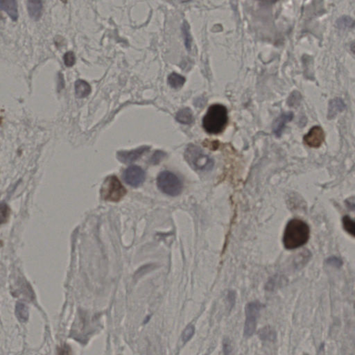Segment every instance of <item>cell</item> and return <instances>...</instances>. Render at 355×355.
<instances>
[{"mask_svg": "<svg viewBox=\"0 0 355 355\" xmlns=\"http://www.w3.org/2000/svg\"><path fill=\"white\" fill-rule=\"evenodd\" d=\"M309 237V226L302 220L293 218L286 226L283 236L284 246L287 249H296L307 244Z\"/></svg>", "mask_w": 355, "mask_h": 355, "instance_id": "6da1fadb", "label": "cell"}, {"mask_svg": "<svg viewBox=\"0 0 355 355\" xmlns=\"http://www.w3.org/2000/svg\"><path fill=\"white\" fill-rule=\"evenodd\" d=\"M229 121L228 110L222 104L212 105L207 110L203 119V126L209 134H221L225 129Z\"/></svg>", "mask_w": 355, "mask_h": 355, "instance_id": "7a4b0ae2", "label": "cell"}, {"mask_svg": "<svg viewBox=\"0 0 355 355\" xmlns=\"http://www.w3.org/2000/svg\"><path fill=\"white\" fill-rule=\"evenodd\" d=\"M186 159L194 169L209 171L212 169L214 161L197 146L190 145L186 151Z\"/></svg>", "mask_w": 355, "mask_h": 355, "instance_id": "3957f363", "label": "cell"}, {"mask_svg": "<svg viewBox=\"0 0 355 355\" xmlns=\"http://www.w3.org/2000/svg\"><path fill=\"white\" fill-rule=\"evenodd\" d=\"M126 194V190L118 178L110 175L104 181L101 189V195L105 201L118 202Z\"/></svg>", "mask_w": 355, "mask_h": 355, "instance_id": "277c9868", "label": "cell"}, {"mask_svg": "<svg viewBox=\"0 0 355 355\" xmlns=\"http://www.w3.org/2000/svg\"><path fill=\"white\" fill-rule=\"evenodd\" d=\"M158 188L164 194L175 197L179 195L183 190V184L179 178L170 171H162L157 179Z\"/></svg>", "mask_w": 355, "mask_h": 355, "instance_id": "5b68a950", "label": "cell"}, {"mask_svg": "<svg viewBox=\"0 0 355 355\" xmlns=\"http://www.w3.org/2000/svg\"><path fill=\"white\" fill-rule=\"evenodd\" d=\"M263 307L264 304L257 301L249 302L246 304L245 309L246 321L244 325V335L246 337H250L255 333L259 312Z\"/></svg>", "mask_w": 355, "mask_h": 355, "instance_id": "8992f818", "label": "cell"}, {"mask_svg": "<svg viewBox=\"0 0 355 355\" xmlns=\"http://www.w3.org/2000/svg\"><path fill=\"white\" fill-rule=\"evenodd\" d=\"M145 171L138 166H130L123 173V179L126 184L134 188L141 186L145 180Z\"/></svg>", "mask_w": 355, "mask_h": 355, "instance_id": "52a82bcc", "label": "cell"}, {"mask_svg": "<svg viewBox=\"0 0 355 355\" xmlns=\"http://www.w3.org/2000/svg\"><path fill=\"white\" fill-rule=\"evenodd\" d=\"M326 138L324 130L321 126L312 127L308 134L304 136V143L312 148L320 147Z\"/></svg>", "mask_w": 355, "mask_h": 355, "instance_id": "ba28073f", "label": "cell"}, {"mask_svg": "<svg viewBox=\"0 0 355 355\" xmlns=\"http://www.w3.org/2000/svg\"><path fill=\"white\" fill-rule=\"evenodd\" d=\"M149 149V147H142L130 151H120L117 153V158L123 163H131L140 158Z\"/></svg>", "mask_w": 355, "mask_h": 355, "instance_id": "9c48e42d", "label": "cell"}, {"mask_svg": "<svg viewBox=\"0 0 355 355\" xmlns=\"http://www.w3.org/2000/svg\"><path fill=\"white\" fill-rule=\"evenodd\" d=\"M293 118V114L291 112L283 114L280 116L276 121H275L274 125V132L277 137H280L283 134L284 129H285V125L287 122L292 120Z\"/></svg>", "mask_w": 355, "mask_h": 355, "instance_id": "30bf717a", "label": "cell"}, {"mask_svg": "<svg viewBox=\"0 0 355 355\" xmlns=\"http://www.w3.org/2000/svg\"><path fill=\"white\" fill-rule=\"evenodd\" d=\"M345 104L341 98H334L329 103L328 118H334L338 114L344 111Z\"/></svg>", "mask_w": 355, "mask_h": 355, "instance_id": "8fae6325", "label": "cell"}, {"mask_svg": "<svg viewBox=\"0 0 355 355\" xmlns=\"http://www.w3.org/2000/svg\"><path fill=\"white\" fill-rule=\"evenodd\" d=\"M0 8L7 12L14 21L18 20V4L15 0H1Z\"/></svg>", "mask_w": 355, "mask_h": 355, "instance_id": "7c38bea8", "label": "cell"}, {"mask_svg": "<svg viewBox=\"0 0 355 355\" xmlns=\"http://www.w3.org/2000/svg\"><path fill=\"white\" fill-rule=\"evenodd\" d=\"M27 9L30 17L33 20H38L42 15V2L29 1L27 3Z\"/></svg>", "mask_w": 355, "mask_h": 355, "instance_id": "4fadbf2b", "label": "cell"}, {"mask_svg": "<svg viewBox=\"0 0 355 355\" xmlns=\"http://www.w3.org/2000/svg\"><path fill=\"white\" fill-rule=\"evenodd\" d=\"M91 93V86L83 80H78L75 83V94L77 98H85Z\"/></svg>", "mask_w": 355, "mask_h": 355, "instance_id": "5bb4252c", "label": "cell"}, {"mask_svg": "<svg viewBox=\"0 0 355 355\" xmlns=\"http://www.w3.org/2000/svg\"><path fill=\"white\" fill-rule=\"evenodd\" d=\"M175 119L179 123L183 124H192L194 120L193 113L189 108H183L180 111L178 112L176 115H175Z\"/></svg>", "mask_w": 355, "mask_h": 355, "instance_id": "9a60e30c", "label": "cell"}, {"mask_svg": "<svg viewBox=\"0 0 355 355\" xmlns=\"http://www.w3.org/2000/svg\"><path fill=\"white\" fill-rule=\"evenodd\" d=\"M258 336L262 341L274 342L276 339V330L272 327L265 326L259 330Z\"/></svg>", "mask_w": 355, "mask_h": 355, "instance_id": "2e32d148", "label": "cell"}, {"mask_svg": "<svg viewBox=\"0 0 355 355\" xmlns=\"http://www.w3.org/2000/svg\"><path fill=\"white\" fill-rule=\"evenodd\" d=\"M186 79L184 76L175 72L171 73L168 77V83L171 85V87L175 89L180 88L182 87L186 83Z\"/></svg>", "mask_w": 355, "mask_h": 355, "instance_id": "e0dca14e", "label": "cell"}, {"mask_svg": "<svg viewBox=\"0 0 355 355\" xmlns=\"http://www.w3.org/2000/svg\"><path fill=\"white\" fill-rule=\"evenodd\" d=\"M16 315L20 322L26 323L29 319V309L25 304L18 302L16 304Z\"/></svg>", "mask_w": 355, "mask_h": 355, "instance_id": "ac0fdd59", "label": "cell"}, {"mask_svg": "<svg viewBox=\"0 0 355 355\" xmlns=\"http://www.w3.org/2000/svg\"><path fill=\"white\" fill-rule=\"evenodd\" d=\"M343 229L347 233L355 237V221L348 216L343 218Z\"/></svg>", "mask_w": 355, "mask_h": 355, "instance_id": "d6986e66", "label": "cell"}, {"mask_svg": "<svg viewBox=\"0 0 355 355\" xmlns=\"http://www.w3.org/2000/svg\"><path fill=\"white\" fill-rule=\"evenodd\" d=\"M183 35H184L185 42H186V48L190 50L192 44V37L190 32V27L187 22H185L183 26Z\"/></svg>", "mask_w": 355, "mask_h": 355, "instance_id": "ffe728a7", "label": "cell"}, {"mask_svg": "<svg viewBox=\"0 0 355 355\" xmlns=\"http://www.w3.org/2000/svg\"><path fill=\"white\" fill-rule=\"evenodd\" d=\"M195 333V328L193 325H189L187 328L185 329L182 334V339L184 343H187L192 339V336Z\"/></svg>", "mask_w": 355, "mask_h": 355, "instance_id": "44dd1931", "label": "cell"}, {"mask_svg": "<svg viewBox=\"0 0 355 355\" xmlns=\"http://www.w3.org/2000/svg\"><path fill=\"white\" fill-rule=\"evenodd\" d=\"M337 24L340 28L352 27L354 24V21L349 17L343 16L338 20Z\"/></svg>", "mask_w": 355, "mask_h": 355, "instance_id": "7402d4cb", "label": "cell"}, {"mask_svg": "<svg viewBox=\"0 0 355 355\" xmlns=\"http://www.w3.org/2000/svg\"><path fill=\"white\" fill-rule=\"evenodd\" d=\"M63 60H64L65 66L68 67H72L76 63L75 54L73 52H67V53L65 54Z\"/></svg>", "mask_w": 355, "mask_h": 355, "instance_id": "603a6c76", "label": "cell"}, {"mask_svg": "<svg viewBox=\"0 0 355 355\" xmlns=\"http://www.w3.org/2000/svg\"><path fill=\"white\" fill-rule=\"evenodd\" d=\"M300 100H301V95L298 92H293L291 95L288 100V104L290 106H298L300 104Z\"/></svg>", "mask_w": 355, "mask_h": 355, "instance_id": "cb8c5ba5", "label": "cell"}, {"mask_svg": "<svg viewBox=\"0 0 355 355\" xmlns=\"http://www.w3.org/2000/svg\"><path fill=\"white\" fill-rule=\"evenodd\" d=\"M58 355H73L72 348L68 344L63 343L58 347Z\"/></svg>", "mask_w": 355, "mask_h": 355, "instance_id": "d4e9b609", "label": "cell"}, {"mask_svg": "<svg viewBox=\"0 0 355 355\" xmlns=\"http://www.w3.org/2000/svg\"><path fill=\"white\" fill-rule=\"evenodd\" d=\"M231 342L229 338H224L223 341V355H231Z\"/></svg>", "mask_w": 355, "mask_h": 355, "instance_id": "484cf974", "label": "cell"}, {"mask_svg": "<svg viewBox=\"0 0 355 355\" xmlns=\"http://www.w3.org/2000/svg\"><path fill=\"white\" fill-rule=\"evenodd\" d=\"M9 215V209L7 207V205L2 204L1 206V218H2V223H3L5 220L8 218Z\"/></svg>", "mask_w": 355, "mask_h": 355, "instance_id": "4316f807", "label": "cell"}, {"mask_svg": "<svg viewBox=\"0 0 355 355\" xmlns=\"http://www.w3.org/2000/svg\"><path fill=\"white\" fill-rule=\"evenodd\" d=\"M228 300H229L230 306H231V309L234 307L235 304V294L233 291H231L229 293V296H228Z\"/></svg>", "mask_w": 355, "mask_h": 355, "instance_id": "83f0119b", "label": "cell"}, {"mask_svg": "<svg viewBox=\"0 0 355 355\" xmlns=\"http://www.w3.org/2000/svg\"><path fill=\"white\" fill-rule=\"evenodd\" d=\"M163 156V153L161 152V151H157L156 154H155L154 156H153V162H154V163H157V162H159V160H160V159H161Z\"/></svg>", "mask_w": 355, "mask_h": 355, "instance_id": "f1b7e54d", "label": "cell"}, {"mask_svg": "<svg viewBox=\"0 0 355 355\" xmlns=\"http://www.w3.org/2000/svg\"><path fill=\"white\" fill-rule=\"evenodd\" d=\"M350 50L352 52V53L355 54V42H352V43L351 44Z\"/></svg>", "mask_w": 355, "mask_h": 355, "instance_id": "f546056e", "label": "cell"}]
</instances>
